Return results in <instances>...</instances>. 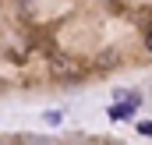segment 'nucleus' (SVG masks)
<instances>
[{
  "instance_id": "obj_1",
  "label": "nucleus",
  "mask_w": 152,
  "mask_h": 145,
  "mask_svg": "<svg viewBox=\"0 0 152 145\" xmlns=\"http://www.w3.org/2000/svg\"><path fill=\"white\" fill-rule=\"evenodd\" d=\"M131 113H134V103H131V99L120 103V106H110V117H113V120H127Z\"/></svg>"
},
{
  "instance_id": "obj_2",
  "label": "nucleus",
  "mask_w": 152,
  "mask_h": 145,
  "mask_svg": "<svg viewBox=\"0 0 152 145\" xmlns=\"http://www.w3.org/2000/svg\"><path fill=\"white\" fill-rule=\"evenodd\" d=\"M138 131H142V135H149V138H152V120H145V124H138Z\"/></svg>"
},
{
  "instance_id": "obj_3",
  "label": "nucleus",
  "mask_w": 152,
  "mask_h": 145,
  "mask_svg": "<svg viewBox=\"0 0 152 145\" xmlns=\"http://www.w3.org/2000/svg\"><path fill=\"white\" fill-rule=\"evenodd\" d=\"M145 46H149V53H152V32H149V36H145Z\"/></svg>"
}]
</instances>
